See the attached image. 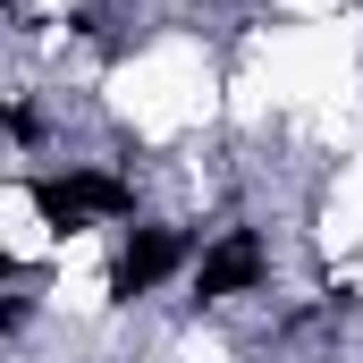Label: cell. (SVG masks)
Instances as JSON below:
<instances>
[{
    "instance_id": "cell-2",
    "label": "cell",
    "mask_w": 363,
    "mask_h": 363,
    "mask_svg": "<svg viewBox=\"0 0 363 363\" xmlns=\"http://www.w3.org/2000/svg\"><path fill=\"white\" fill-rule=\"evenodd\" d=\"M194 254H203L194 228H178V220H135V228L118 237V254H110V296H118V304H144V296H161L169 279L194 271Z\"/></svg>"
},
{
    "instance_id": "cell-1",
    "label": "cell",
    "mask_w": 363,
    "mask_h": 363,
    "mask_svg": "<svg viewBox=\"0 0 363 363\" xmlns=\"http://www.w3.org/2000/svg\"><path fill=\"white\" fill-rule=\"evenodd\" d=\"M26 194H34V211L60 237H77V228H135V178L93 169V161H68L51 178H26Z\"/></svg>"
},
{
    "instance_id": "cell-3",
    "label": "cell",
    "mask_w": 363,
    "mask_h": 363,
    "mask_svg": "<svg viewBox=\"0 0 363 363\" xmlns=\"http://www.w3.org/2000/svg\"><path fill=\"white\" fill-rule=\"evenodd\" d=\"M271 287V237L262 228H220L203 237L194 271H186V296L194 304H237V296H262Z\"/></svg>"
}]
</instances>
